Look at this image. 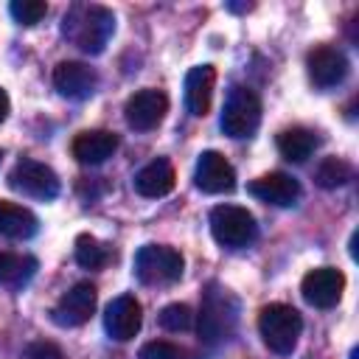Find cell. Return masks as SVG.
I'll list each match as a JSON object with an SVG mask.
<instances>
[{
	"label": "cell",
	"mask_w": 359,
	"mask_h": 359,
	"mask_svg": "<svg viewBox=\"0 0 359 359\" xmlns=\"http://www.w3.org/2000/svg\"><path fill=\"white\" fill-rule=\"evenodd\" d=\"M238 325V300L233 292H227L219 283H208L202 292V309H199V339L205 345H222L236 334Z\"/></svg>",
	"instance_id": "obj_1"
},
{
	"label": "cell",
	"mask_w": 359,
	"mask_h": 359,
	"mask_svg": "<svg viewBox=\"0 0 359 359\" xmlns=\"http://www.w3.org/2000/svg\"><path fill=\"white\" fill-rule=\"evenodd\" d=\"M115 31V17L104 6H73L62 20V34L84 53H101Z\"/></svg>",
	"instance_id": "obj_2"
},
{
	"label": "cell",
	"mask_w": 359,
	"mask_h": 359,
	"mask_svg": "<svg viewBox=\"0 0 359 359\" xmlns=\"http://www.w3.org/2000/svg\"><path fill=\"white\" fill-rule=\"evenodd\" d=\"M258 331H261L264 345L272 353L286 356L297 345V337L303 331V317L297 309H292L286 303H269L258 314Z\"/></svg>",
	"instance_id": "obj_3"
},
{
	"label": "cell",
	"mask_w": 359,
	"mask_h": 359,
	"mask_svg": "<svg viewBox=\"0 0 359 359\" xmlns=\"http://www.w3.org/2000/svg\"><path fill=\"white\" fill-rule=\"evenodd\" d=\"M182 266H185V258L180 255V250L165 244H143L135 255V275L146 286H163V283L180 280Z\"/></svg>",
	"instance_id": "obj_4"
},
{
	"label": "cell",
	"mask_w": 359,
	"mask_h": 359,
	"mask_svg": "<svg viewBox=\"0 0 359 359\" xmlns=\"http://www.w3.org/2000/svg\"><path fill=\"white\" fill-rule=\"evenodd\" d=\"M210 233L222 247L238 250L255 241L258 236V224L255 216L247 208L238 205H216L210 210Z\"/></svg>",
	"instance_id": "obj_5"
},
{
	"label": "cell",
	"mask_w": 359,
	"mask_h": 359,
	"mask_svg": "<svg viewBox=\"0 0 359 359\" xmlns=\"http://www.w3.org/2000/svg\"><path fill=\"white\" fill-rule=\"evenodd\" d=\"M219 123H222V132L227 137H236V140L238 137H250L261 123V101H258V95L244 84L233 87L227 101H224Z\"/></svg>",
	"instance_id": "obj_6"
},
{
	"label": "cell",
	"mask_w": 359,
	"mask_h": 359,
	"mask_svg": "<svg viewBox=\"0 0 359 359\" xmlns=\"http://www.w3.org/2000/svg\"><path fill=\"white\" fill-rule=\"evenodd\" d=\"M8 185L25 196H34V199H53L59 194V177L50 165L39 163V160H31V157H22L11 174H8Z\"/></svg>",
	"instance_id": "obj_7"
},
{
	"label": "cell",
	"mask_w": 359,
	"mask_h": 359,
	"mask_svg": "<svg viewBox=\"0 0 359 359\" xmlns=\"http://www.w3.org/2000/svg\"><path fill=\"white\" fill-rule=\"evenodd\" d=\"M95 303H98V292L93 283L87 280H79L76 286H70L59 303L50 309V320L62 328H76V325H84L93 311H95Z\"/></svg>",
	"instance_id": "obj_8"
},
{
	"label": "cell",
	"mask_w": 359,
	"mask_h": 359,
	"mask_svg": "<svg viewBox=\"0 0 359 359\" xmlns=\"http://www.w3.org/2000/svg\"><path fill=\"white\" fill-rule=\"evenodd\" d=\"M165 112H168V98H165L163 90H154V87L137 90L135 95H129V101L123 107L126 123L135 132H149V129L160 126V121L165 118Z\"/></svg>",
	"instance_id": "obj_9"
},
{
	"label": "cell",
	"mask_w": 359,
	"mask_h": 359,
	"mask_svg": "<svg viewBox=\"0 0 359 359\" xmlns=\"http://www.w3.org/2000/svg\"><path fill=\"white\" fill-rule=\"evenodd\" d=\"M306 67H309V79L320 90H328V87L342 84L345 76H348V70H351L345 53L339 48H331V45H317L306 56Z\"/></svg>",
	"instance_id": "obj_10"
},
{
	"label": "cell",
	"mask_w": 359,
	"mask_h": 359,
	"mask_svg": "<svg viewBox=\"0 0 359 359\" xmlns=\"http://www.w3.org/2000/svg\"><path fill=\"white\" fill-rule=\"evenodd\" d=\"M342 289H345V275L337 266H317L300 283V292H303L306 303H311L314 309L337 306L339 297H342Z\"/></svg>",
	"instance_id": "obj_11"
},
{
	"label": "cell",
	"mask_w": 359,
	"mask_h": 359,
	"mask_svg": "<svg viewBox=\"0 0 359 359\" xmlns=\"http://www.w3.org/2000/svg\"><path fill=\"white\" fill-rule=\"evenodd\" d=\"M194 182L199 191L205 194H224L236 188V171L227 163L224 154L219 151H202L196 160V171H194Z\"/></svg>",
	"instance_id": "obj_12"
},
{
	"label": "cell",
	"mask_w": 359,
	"mask_h": 359,
	"mask_svg": "<svg viewBox=\"0 0 359 359\" xmlns=\"http://www.w3.org/2000/svg\"><path fill=\"white\" fill-rule=\"evenodd\" d=\"M143 325V309L140 303L132 297V294H121L115 297L109 306H107V314H104V328L112 339L118 342H126L132 337H137Z\"/></svg>",
	"instance_id": "obj_13"
},
{
	"label": "cell",
	"mask_w": 359,
	"mask_h": 359,
	"mask_svg": "<svg viewBox=\"0 0 359 359\" xmlns=\"http://www.w3.org/2000/svg\"><path fill=\"white\" fill-rule=\"evenodd\" d=\"M53 87L73 101H84L95 93L98 87V76L90 65L84 62H59L53 67Z\"/></svg>",
	"instance_id": "obj_14"
},
{
	"label": "cell",
	"mask_w": 359,
	"mask_h": 359,
	"mask_svg": "<svg viewBox=\"0 0 359 359\" xmlns=\"http://www.w3.org/2000/svg\"><path fill=\"white\" fill-rule=\"evenodd\" d=\"M250 194L266 205H275V208H289L300 199V182L292 177V174H283V171H269L258 180L250 182Z\"/></svg>",
	"instance_id": "obj_15"
},
{
	"label": "cell",
	"mask_w": 359,
	"mask_h": 359,
	"mask_svg": "<svg viewBox=\"0 0 359 359\" xmlns=\"http://www.w3.org/2000/svg\"><path fill=\"white\" fill-rule=\"evenodd\" d=\"M118 149V135L115 132H107V129H90V132H79L73 137V157L84 165H98L104 163L107 157H112Z\"/></svg>",
	"instance_id": "obj_16"
},
{
	"label": "cell",
	"mask_w": 359,
	"mask_h": 359,
	"mask_svg": "<svg viewBox=\"0 0 359 359\" xmlns=\"http://www.w3.org/2000/svg\"><path fill=\"white\" fill-rule=\"evenodd\" d=\"M213 81H216V70L213 65H196L188 70L185 76V107L191 115L205 118L210 109V98H213Z\"/></svg>",
	"instance_id": "obj_17"
},
{
	"label": "cell",
	"mask_w": 359,
	"mask_h": 359,
	"mask_svg": "<svg viewBox=\"0 0 359 359\" xmlns=\"http://www.w3.org/2000/svg\"><path fill=\"white\" fill-rule=\"evenodd\" d=\"M174 182H177V174H174V165L165 157H157V160L146 163L135 174V191L140 196H149V199L165 196L168 191H174Z\"/></svg>",
	"instance_id": "obj_18"
},
{
	"label": "cell",
	"mask_w": 359,
	"mask_h": 359,
	"mask_svg": "<svg viewBox=\"0 0 359 359\" xmlns=\"http://www.w3.org/2000/svg\"><path fill=\"white\" fill-rule=\"evenodd\" d=\"M36 230H39V222L28 208H22L17 202H8V199H0V236L25 241Z\"/></svg>",
	"instance_id": "obj_19"
},
{
	"label": "cell",
	"mask_w": 359,
	"mask_h": 359,
	"mask_svg": "<svg viewBox=\"0 0 359 359\" xmlns=\"http://www.w3.org/2000/svg\"><path fill=\"white\" fill-rule=\"evenodd\" d=\"M317 143H320L317 132H311L306 126H292V129H283L278 135V151L289 163H306L314 154Z\"/></svg>",
	"instance_id": "obj_20"
},
{
	"label": "cell",
	"mask_w": 359,
	"mask_h": 359,
	"mask_svg": "<svg viewBox=\"0 0 359 359\" xmlns=\"http://www.w3.org/2000/svg\"><path fill=\"white\" fill-rule=\"evenodd\" d=\"M36 266L39 264H36L34 255H20V252L0 250V286L22 289L36 275Z\"/></svg>",
	"instance_id": "obj_21"
},
{
	"label": "cell",
	"mask_w": 359,
	"mask_h": 359,
	"mask_svg": "<svg viewBox=\"0 0 359 359\" xmlns=\"http://www.w3.org/2000/svg\"><path fill=\"white\" fill-rule=\"evenodd\" d=\"M109 261V250L90 233H81L76 238V264L84 269H101Z\"/></svg>",
	"instance_id": "obj_22"
},
{
	"label": "cell",
	"mask_w": 359,
	"mask_h": 359,
	"mask_svg": "<svg viewBox=\"0 0 359 359\" xmlns=\"http://www.w3.org/2000/svg\"><path fill=\"white\" fill-rule=\"evenodd\" d=\"M351 177H353V168L339 157H325L314 171V180H317L320 188H339Z\"/></svg>",
	"instance_id": "obj_23"
},
{
	"label": "cell",
	"mask_w": 359,
	"mask_h": 359,
	"mask_svg": "<svg viewBox=\"0 0 359 359\" xmlns=\"http://www.w3.org/2000/svg\"><path fill=\"white\" fill-rule=\"evenodd\" d=\"M160 325H163L165 331H171V334L188 331V328L194 325V311H191V306H185V303H171V306H165V309L160 311Z\"/></svg>",
	"instance_id": "obj_24"
},
{
	"label": "cell",
	"mask_w": 359,
	"mask_h": 359,
	"mask_svg": "<svg viewBox=\"0 0 359 359\" xmlns=\"http://www.w3.org/2000/svg\"><path fill=\"white\" fill-rule=\"evenodd\" d=\"M137 359H194L191 351L174 345V342H165V339H154V342H146L140 351H137Z\"/></svg>",
	"instance_id": "obj_25"
},
{
	"label": "cell",
	"mask_w": 359,
	"mask_h": 359,
	"mask_svg": "<svg viewBox=\"0 0 359 359\" xmlns=\"http://www.w3.org/2000/svg\"><path fill=\"white\" fill-rule=\"evenodd\" d=\"M8 11L20 25H36L48 14V3H42V0H14L8 6Z\"/></svg>",
	"instance_id": "obj_26"
},
{
	"label": "cell",
	"mask_w": 359,
	"mask_h": 359,
	"mask_svg": "<svg viewBox=\"0 0 359 359\" xmlns=\"http://www.w3.org/2000/svg\"><path fill=\"white\" fill-rule=\"evenodd\" d=\"M20 359H65V356H62L59 345H53V342H48V339H36V342H31V345L22 351Z\"/></svg>",
	"instance_id": "obj_27"
},
{
	"label": "cell",
	"mask_w": 359,
	"mask_h": 359,
	"mask_svg": "<svg viewBox=\"0 0 359 359\" xmlns=\"http://www.w3.org/2000/svg\"><path fill=\"white\" fill-rule=\"evenodd\" d=\"M8 107H11V101H8V93L0 87V123L6 121V115H8Z\"/></svg>",
	"instance_id": "obj_28"
},
{
	"label": "cell",
	"mask_w": 359,
	"mask_h": 359,
	"mask_svg": "<svg viewBox=\"0 0 359 359\" xmlns=\"http://www.w3.org/2000/svg\"><path fill=\"white\" fill-rule=\"evenodd\" d=\"M0 160H3V151H0Z\"/></svg>",
	"instance_id": "obj_29"
}]
</instances>
